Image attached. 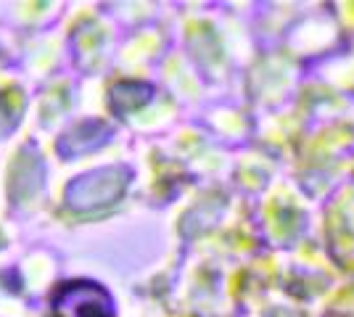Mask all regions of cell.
<instances>
[{
	"label": "cell",
	"instance_id": "obj_1",
	"mask_svg": "<svg viewBox=\"0 0 354 317\" xmlns=\"http://www.w3.org/2000/svg\"><path fill=\"white\" fill-rule=\"evenodd\" d=\"M50 312L53 317H114V302L101 286L72 280L56 288Z\"/></svg>",
	"mask_w": 354,
	"mask_h": 317
}]
</instances>
